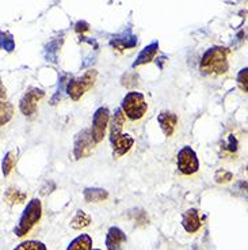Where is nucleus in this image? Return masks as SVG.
Listing matches in <instances>:
<instances>
[{
	"instance_id": "nucleus-1",
	"label": "nucleus",
	"mask_w": 248,
	"mask_h": 250,
	"mask_svg": "<svg viewBox=\"0 0 248 250\" xmlns=\"http://www.w3.org/2000/svg\"><path fill=\"white\" fill-rule=\"evenodd\" d=\"M199 67L205 74H216V75L227 74V71L229 68L228 50L221 46H214V48L208 49L201 59Z\"/></svg>"
},
{
	"instance_id": "nucleus-2",
	"label": "nucleus",
	"mask_w": 248,
	"mask_h": 250,
	"mask_svg": "<svg viewBox=\"0 0 248 250\" xmlns=\"http://www.w3.org/2000/svg\"><path fill=\"white\" fill-rule=\"evenodd\" d=\"M41 215H42V204L38 199H33L27 203L25 211L22 212L20 218H19L18 223L14 229V232L17 237H25L26 234L31 231V229L37 225L41 220Z\"/></svg>"
},
{
	"instance_id": "nucleus-3",
	"label": "nucleus",
	"mask_w": 248,
	"mask_h": 250,
	"mask_svg": "<svg viewBox=\"0 0 248 250\" xmlns=\"http://www.w3.org/2000/svg\"><path fill=\"white\" fill-rule=\"evenodd\" d=\"M121 110L129 120L138 121L145 116V113L148 110V104H147L143 94L137 93V91H131V93L126 94L122 100Z\"/></svg>"
},
{
	"instance_id": "nucleus-4",
	"label": "nucleus",
	"mask_w": 248,
	"mask_h": 250,
	"mask_svg": "<svg viewBox=\"0 0 248 250\" xmlns=\"http://www.w3.org/2000/svg\"><path fill=\"white\" fill-rule=\"evenodd\" d=\"M96 75L98 74L95 69H90L80 78L69 81L67 84V93L69 97L74 101L80 100L81 95H84V93H87L90 88H93L94 83L96 81Z\"/></svg>"
},
{
	"instance_id": "nucleus-5",
	"label": "nucleus",
	"mask_w": 248,
	"mask_h": 250,
	"mask_svg": "<svg viewBox=\"0 0 248 250\" xmlns=\"http://www.w3.org/2000/svg\"><path fill=\"white\" fill-rule=\"evenodd\" d=\"M178 169L182 174L185 175H192L198 171V156L191 147L186 146L178 152Z\"/></svg>"
},
{
	"instance_id": "nucleus-6",
	"label": "nucleus",
	"mask_w": 248,
	"mask_h": 250,
	"mask_svg": "<svg viewBox=\"0 0 248 250\" xmlns=\"http://www.w3.org/2000/svg\"><path fill=\"white\" fill-rule=\"evenodd\" d=\"M45 97V91L38 87L29 88L22 97L20 104H19V109L20 112L25 114L26 117H33L37 113V105L39 101Z\"/></svg>"
},
{
	"instance_id": "nucleus-7",
	"label": "nucleus",
	"mask_w": 248,
	"mask_h": 250,
	"mask_svg": "<svg viewBox=\"0 0 248 250\" xmlns=\"http://www.w3.org/2000/svg\"><path fill=\"white\" fill-rule=\"evenodd\" d=\"M107 124H109V110H107V107L102 106L99 109H96V112L94 113L93 128L90 129L95 144L100 143L103 140Z\"/></svg>"
},
{
	"instance_id": "nucleus-8",
	"label": "nucleus",
	"mask_w": 248,
	"mask_h": 250,
	"mask_svg": "<svg viewBox=\"0 0 248 250\" xmlns=\"http://www.w3.org/2000/svg\"><path fill=\"white\" fill-rule=\"evenodd\" d=\"M94 147H95V142H94L93 136H91L90 129H84L80 133H77L74 146L75 159H81V158L88 156L93 152Z\"/></svg>"
},
{
	"instance_id": "nucleus-9",
	"label": "nucleus",
	"mask_w": 248,
	"mask_h": 250,
	"mask_svg": "<svg viewBox=\"0 0 248 250\" xmlns=\"http://www.w3.org/2000/svg\"><path fill=\"white\" fill-rule=\"evenodd\" d=\"M126 242L125 232L113 226L109 229L106 235V248L107 250H124V244Z\"/></svg>"
},
{
	"instance_id": "nucleus-10",
	"label": "nucleus",
	"mask_w": 248,
	"mask_h": 250,
	"mask_svg": "<svg viewBox=\"0 0 248 250\" xmlns=\"http://www.w3.org/2000/svg\"><path fill=\"white\" fill-rule=\"evenodd\" d=\"M110 142L113 144V151H114V155L115 158L125 155L126 152H129L131 148L134 144V139L132 138L131 135L128 133H119L115 138L110 139Z\"/></svg>"
},
{
	"instance_id": "nucleus-11",
	"label": "nucleus",
	"mask_w": 248,
	"mask_h": 250,
	"mask_svg": "<svg viewBox=\"0 0 248 250\" xmlns=\"http://www.w3.org/2000/svg\"><path fill=\"white\" fill-rule=\"evenodd\" d=\"M182 226L190 234H194V232L198 231L199 229H201V226H202L198 209H195V208L187 209L186 212L183 213V216H182Z\"/></svg>"
},
{
	"instance_id": "nucleus-12",
	"label": "nucleus",
	"mask_w": 248,
	"mask_h": 250,
	"mask_svg": "<svg viewBox=\"0 0 248 250\" xmlns=\"http://www.w3.org/2000/svg\"><path fill=\"white\" fill-rule=\"evenodd\" d=\"M157 123L160 124L161 131L164 132V135L170 138L174 135L176 125H178V116L172 112H161L157 116Z\"/></svg>"
},
{
	"instance_id": "nucleus-13",
	"label": "nucleus",
	"mask_w": 248,
	"mask_h": 250,
	"mask_svg": "<svg viewBox=\"0 0 248 250\" xmlns=\"http://www.w3.org/2000/svg\"><path fill=\"white\" fill-rule=\"evenodd\" d=\"M157 49H159V44L157 42H152L147 48H144L140 52V55L137 56L136 62H133V67H140V65H144L147 62H152L155 59L156 53H157Z\"/></svg>"
},
{
	"instance_id": "nucleus-14",
	"label": "nucleus",
	"mask_w": 248,
	"mask_h": 250,
	"mask_svg": "<svg viewBox=\"0 0 248 250\" xmlns=\"http://www.w3.org/2000/svg\"><path fill=\"white\" fill-rule=\"evenodd\" d=\"M67 250H93V238L88 234H80L71 241Z\"/></svg>"
},
{
	"instance_id": "nucleus-15",
	"label": "nucleus",
	"mask_w": 248,
	"mask_h": 250,
	"mask_svg": "<svg viewBox=\"0 0 248 250\" xmlns=\"http://www.w3.org/2000/svg\"><path fill=\"white\" fill-rule=\"evenodd\" d=\"M109 197V193L105 189L99 188H87L84 190V199L87 203H100Z\"/></svg>"
},
{
	"instance_id": "nucleus-16",
	"label": "nucleus",
	"mask_w": 248,
	"mask_h": 250,
	"mask_svg": "<svg viewBox=\"0 0 248 250\" xmlns=\"http://www.w3.org/2000/svg\"><path fill=\"white\" fill-rule=\"evenodd\" d=\"M90 223H91V216H90L87 212L79 209L77 212L75 213V216L72 218V220H71V227L75 229V230H81V229L90 226Z\"/></svg>"
},
{
	"instance_id": "nucleus-17",
	"label": "nucleus",
	"mask_w": 248,
	"mask_h": 250,
	"mask_svg": "<svg viewBox=\"0 0 248 250\" xmlns=\"http://www.w3.org/2000/svg\"><path fill=\"white\" fill-rule=\"evenodd\" d=\"M137 44V40L134 36H132V34H128V36H125V37H117L112 40V45L114 48H117L119 50H125V49H129V48H133V46H136Z\"/></svg>"
},
{
	"instance_id": "nucleus-18",
	"label": "nucleus",
	"mask_w": 248,
	"mask_h": 250,
	"mask_svg": "<svg viewBox=\"0 0 248 250\" xmlns=\"http://www.w3.org/2000/svg\"><path fill=\"white\" fill-rule=\"evenodd\" d=\"M17 156H18V151H8L4 156V159H3V163H1V169H3V175L7 177V175H10V173L13 171L14 166H15V163H17Z\"/></svg>"
},
{
	"instance_id": "nucleus-19",
	"label": "nucleus",
	"mask_w": 248,
	"mask_h": 250,
	"mask_svg": "<svg viewBox=\"0 0 248 250\" xmlns=\"http://www.w3.org/2000/svg\"><path fill=\"white\" fill-rule=\"evenodd\" d=\"M4 200L10 206L19 204V203H23L26 200V193L20 192V190L15 189V188H10L8 190H6V193H4Z\"/></svg>"
},
{
	"instance_id": "nucleus-20",
	"label": "nucleus",
	"mask_w": 248,
	"mask_h": 250,
	"mask_svg": "<svg viewBox=\"0 0 248 250\" xmlns=\"http://www.w3.org/2000/svg\"><path fill=\"white\" fill-rule=\"evenodd\" d=\"M14 116V107L10 102L0 101V126L6 125Z\"/></svg>"
},
{
	"instance_id": "nucleus-21",
	"label": "nucleus",
	"mask_w": 248,
	"mask_h": 250,
	"mask_svg": "<svg viewBox=\"0 0 248 250\" xmlns=\"http://www.w3.org/2000/svg\"><path fill=\"white\" fill-rule=\"evenodd\" d=\"M14 250H48V249H46V246H45V244H42V242L30 239V241H25V242L19 244Z\"/></svg>"
},
{
	"instance_id": "nucleus-22",
	"label": "nucleus",
	"mask_w": 248,
	"mask_h": 250,
	"mask_svg": "<svg viewBox=\"0 0 248 250\" xmlns=\"http://www.w3.org/2000/svg\"><path fill=\"white\" fill-rule=\"evenodd\" d=\"M14 48H15L14 38L11 37L10 34L0 31V49H4V50H8V52H11Z\"/></svg>"
},
{
	"instance_id": "nucleus-23",
	"label": "nucleus",
	"mask_w": 248,
	"mask_h": 250,
	"mask_svg": "<svg viewBox=\"0 0 248 250\" xmlns=\"http://www.w3.org/2000/svg\"><path fill=\"white\" fill-rule=\"evenodd\" d=\"M214 180L217 184H227V182H229L233 180V174L228 171V170H224L220 169L216 171V174H214Z\"/></svg>"
},
{
	"instance_id": "nucleus-24",
	"label": "nucleus",
	"mask_w": 248,
	"mask_h": 250,
	"mask_svg": "<svg viewBox=\"0 0 248 250\" xmlns=\"http://www.w3.org/2000/svg\"><path fill=\"white\" fill-rule=\"evenodd\" d=\"M247 68H244L239 72V76H237V83L244 93H247Z\"/></svg>"
},
{
	"instance_id": "nucleus-25",
	"label": "nucleus",
	"mask_w": 248,
	"mask_h": 250,
	"mask_svg": "<svg viewBox=\"0 0 248 250\" xmlns=\"http://www.w3.org/2000/svg\"><path fill=\"white\" fill-rule=\"evenodd\" d=\"M7 94V90L6 87L3 86V82H1V79H0V98H4Z\"/></svg>"
},
{
	"instance_id": "nucleus-26",
	"label": "nucleus",
	"mask_w": 248,
	"mask_h": 250,
	"mask_svg": "<svg viewBox=\"0 0 248 250\" xmlns=\"http://www.w3.org/2000/svg\"><path fill=\"white\" fill-rule=\"evenodd\" d=\"M94 250H100V249H94Z\"/></svg>"
}]
</instances>
